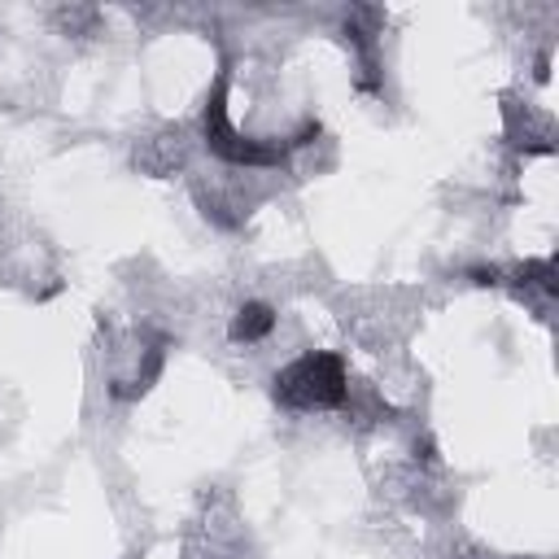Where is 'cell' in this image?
Listing matches in <instances>:
<instances>
[{"instance_id":"1","label":"cell","mask_w":559,"mask_h":559,"mask_svg":"<svg viewBox=\"0 0 559 559\" xmlns=\"http://www.w3.org/2000/svg\"><path fill=\"white\" fill-rule=\"evenodd\" d=\"M275 397L293 411H332L349 397V380L336 354H301L275 376Z\"/></svg>"},{"instance_id":"2","label":"cell","mask_w":559,"mask_h":559,"mask_svg":"<svg viewBox=\"0 0 559 559\" xmlns=\"http://www.w3.org/2000/svg\"><path fill=\"white\" fill-rule=\"evenodd\" d=\"M205 144L236 162V166H280L288 157L293 144H280V140H253V135H240L231 127V114H227V83L218 79L214 92H210V105H205Z\"/></svg>"},{"instance_id":"3","label":"cell","mask_w":559,"mask_h":559,"mask_svg":"<svg viewBox=\"0 0 559 559\" xmlns=\"http://www.w3.org/2000/svg\"><path fill=\"white\" fill-rule=\"evenodd\" d=\"M183 157H188V140H183V131H166V135L148 140V144H144V153H135V162H140L144 170H153V175L175 170Z\"/></svg>"},{"instance_id":"4","label":"cell","mask_w":559,"mask_h":559,"mask_svg":"<svg viewBox=\"0 0 559 559\" xmlns=\"http://www.w3.org/2000/svg\"><path fill=\"white\" fill-rule=\"evenodd\" d=\"M515 288H520V293H533V297H542V306H550V297L559 293V280H555V258L524 262V266L515 271Z\"/></svg>"},{"instance_id":"5","label":"cell","mask_w":559,"mask_h":559,"mask_svg":"<svg viewBox=\"0 0 559 559\" xmlns=\"http://www.w3.org/2000/svg\"><path fill=\"white\" fill-rule=\"evenodd\" d=\"M271 328H275L271 306L249 301V306H240V310H236V319H231V341H262Z\"/></svg>"}]
</instances>
